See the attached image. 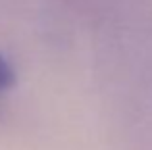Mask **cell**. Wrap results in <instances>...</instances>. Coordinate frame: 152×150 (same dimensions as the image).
I'll return each instance as SVG.
<instances>
[{
    "instance_id": "cell-1",
    "label": "cell",
    "mask_w": 152,
    "mask_h": 150,
    "mask_svg": "<svg viewBox=\"0 0 152 150\" xmlns=\"http://www.w3.org/2000/svg\"><path fill=\"white\" fill-rule=\"evenodd\" d=\"M14 79L15 77H14V69H12V66L0 56V92H4V90L10 89V87L14 85Z\"/></svg>"
}]
</instances>
